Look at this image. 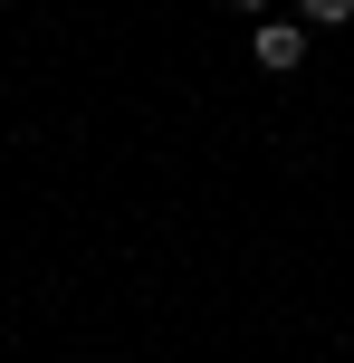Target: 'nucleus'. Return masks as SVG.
<instances>
[{
  "mask_svg": "<svg viewBox=\"0 0 354 363\" xmlns=\"http://www.w3.org/2000/svg\"><path fill=\"white\" fill-rule=\"evenodd\" d=\"M249 57H259L268 77H287V67H297V57H306V29H287V19H268V29L249 38Z\"/></svg>",
  "mask_w": 354,
  "mask_h": 363,
  "instance_id": "1",
  "label": "nucleus"
},
{
  "mask_svg": "<svg viewBox=\"0 0 354 363\" xmlns=\"http://www.w3.org/2000/svg\"><path fill=\"white\" fill-rule=\"evenodd\" d=\"M306 19H354V0H306Z\"/></svg>",
  "mask_w": 354,
  "mask_h": 363,
  "instance_id": "2",
  "label": "nucleus"
},
{
  "mask_svg": "<svg viewBox=\"0 0 354 363\" xmlns=\"http://www.w3.org/2000/svg\"><path fill=\"white\" fill-rule=\"evenodd\" d=\"M230 10H268V0H230Z\"/></svg>",
  "mask_w": 354,
  "mask_h": 363,
  "instance_id": "3",
  "label": "nucleus"
}]
</instances>
